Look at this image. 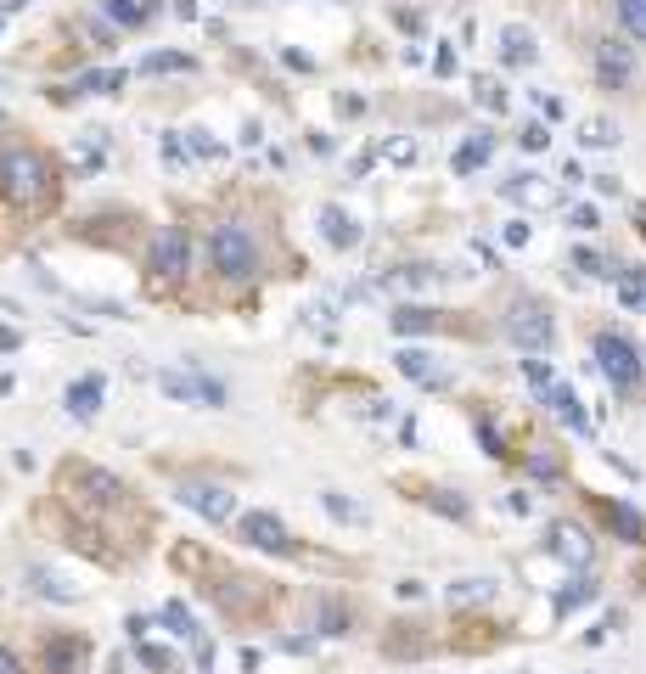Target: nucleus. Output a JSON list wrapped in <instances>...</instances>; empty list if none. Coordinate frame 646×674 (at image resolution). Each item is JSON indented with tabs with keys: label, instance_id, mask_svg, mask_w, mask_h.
I'll list each match as a JSON object with an SVG mask.
<instances>
[{
	"label": "nucleus",
	"instance_id": "nucleus-20",
	"mask_svg": "<svg viewBox=\"0 0 646 674\" xmlns=\"http://www.w3.org/2000/svg\"><path fill=\"white\" fill-rule=\"evenodd\" d=\"M388 326L400 332V337H422V332H433V326H439V315H433V309H422V304H400V309L388 315Z\"/></svg>",
	"mask_w": 646,
	"mask_h": 674
},
{
	"label": "nucleus",
	"instance_id": "nucleus-9",
	"mask_svg": "<svg viewBox=\"0 0 646 674\" xmlns=\"http://www.w3.org/2000/svg\"><path fill=\"white\" fill-rule=\"evenodd\" d=\"M237 534L254 545V551H276V557H293V551H298V540L287 534V523H281L276 512H247V517L237 523Z\"/></svg>",
	"mask_w": 646,
	"mask_h": 674
},
{
	"label": "nucleus",
	"instance_id": "nucleus-6",
	"mask_svg": "<svg viewBox=\"0 0 646 674\" xmlns=\"http://www.w3.org/2000/svg\"><path fill=\"white\" fill-rule=\"evenodd\" d=\"M590 62H596L601 91H630V84H635V46H624V39H613V34L596 39Z\"/></svg>",
	"mask_w": 646,
	"mask_h": 674
},
{
	"label": "nucleus",
	"instance_id": "nucleus-22",
	"mask_svg": "<svg viewBox=\"0 0 646 674\" xmlns=\"http://www.w3.org/2000/svg\"><path fill=\"white\" fill-rule=\"evenodd\" d=\"M158 73H192V56H185V51H152V56H141V79H158Z\"/></svg>",
	"mask_w": 646,
	"mask_h": 674
},
{
	"label": "nucleus",
	"instance_id": "nucleus-28",
	"mask_svg": "<svg viewBox=\"0 0 646 674\" xmlns=\"http://www.w3.org/2000/svg\"><path fill=\"white\" fill-rule=\"evenodd\" d=\"M489 596H495V579H455V584H450V601H455V607L489 601Z\"/></svg>",
	"mask_w": 646,
	"mask_h": 674
},
{
	"label": "nucleus",
	"instance_id": "nucleus-39",
	"mask_svg": "<svg viewBox=\"0 0 646 674\" xmlns=\"http://www.w3.org/2000/svg\"><path fill=\"white\" fill-rule=\"evenodd\" d=\"M478 101H484L489 113H506V91H500L495 79H478Z\"/></svg>",
	"mask_w": 646,
	"mask_h": 674
},
{
	"label": "nucleus",
	"instance_id": "nucleus-12",
	"mask_svg": "<svg viewBox=\"0 0 646 674\" xmlns=\"http://www.w3.org/2000/svg\"><path fill=\"white\" fill-rule=\"evenodd\" d=\"M79 478H85V495L96 512H118V506H130V489L113 478V472H101V467H79Z\"/></svg>",
	"mask_w": 646,
	"mask_h": 674
},
{
	"label": "nucleus",
	"instance_id": "nucleus-44",
	"mask_svg": "<svg viewBox=\"0 0 646 674\" xmlns=\"http://www.w3.org/2000/svg\"><path fill=\"white\" fill-rule=\"evenodd\" d=\"M506 247H529V220H512L506 225Z\"/></svg>",
	"mask_w": 646,
	"mask_h": 674
},
{
	"label": "nucleus",
	"instance_id": "nucleus-3",
	"mask_svg": "<svg viewBox=\"0 0 646 674\" xmlns=\"http://www.w3.org/2000/svg\"><path fill=\"white\" fill-rule=\"evenodd\" d=\"M506 337L523 354H546L551 343H556V321H551V309L546 304H534V298H517L512 309H506Z\"/></svg>",
	"mask_w": 646,
	"mask_h": 674
},
{
	"label": "nucleus",
	"instance_id": "nucleus-2",
	"mask_svg": "<svg viewBox=\"0 0 646 674\" xmlns=\"http://www.w3.org/2000/svg\"><path fill=\"white\" fill-rule=\"evenodd\" d=\"M0 192H6L17 208H39L51 192H56V168L46 152H34V146L12 141L0 146Z\"/></svg>",
	"mask_w": 646,
	"mask_h": 674
},
{
	"label": "nucleus",
	"instance_id": "nucleus-42",
	"mask_svg": "<svg viewBox=\"0 0 646 674\" xmlns=\"http://www.w3.org/2000/svg\"><path fill=\"white\" fill-rule=\"evenodd\" d=\"M596 225H601V214H596L590 203H579V208H573V230H596Z\"/></svg>",
	"mask_w": 646,
	"mask_h": 674
},
{
	"label": "nucleus",
	"instance_id": "nucleus-52",
	"mask_svg": "<svg viewBox=\"0 0 646 674\" xmlns=\"http://www.w3.org/2000/svg\"><path fill=\"white\" fill-rule=\"evenodd\" d=\"M17 383H12V371H0V393H12Z\"/></svg>",
	"mask_w": 646,
	"mask_h": 674
},
{
	"label": "nucleus",
	"instance_id": "nucleus-19",
	"mask_svg": "<svg viewBox=\"0 0 646 674\" xmlns=\"http://www.w3.org/2000/svg\"><path fill=\"white\" fill-rule=\"evenodd\" d=\"M534 34L523 23H506L500 29V62H512V68H534Z\"/></svg>",
	"mask_w": 646,
	"mask_h": 674
},
{
	"label": "nucleus",
	"instance_id": "nucleus-14",
	"mask_svg": "<svg viewBox=\"0 0 646 674\" xmlns=\"http://www.w3.org/2000/svg\"><path fill=\"white\" fill-rule=\"evenodd\" d=\"M539 399H546V405H551V416H556V421H568V428H573L579 438H590V416H585V405H579V393H573V388L551 383V388L539 393Z\"/></svg>",
	"mask_w": 646,
	"mask_h": 674
},
{
	"label": "nucleus",
	"instance_id": "nucleus-4",
	"mask_svg": "<svg viewBox=\"0 0 646 674\" xmlns=\"http://www.w3.org/2000/svg\"><path fill=\"white\" fill-rule=\"evenodd\" d=\"M596 366H601V376L618 388V393H635L641 388V354H635V343L630 337H618V332H596Z\"/></svg>",
	"mask_w": 646,
	"mask_h": 674
},
{
	"label": "nucleus",
	"instance_id": "nucleus-7",
	"mask_svg": "<svg viewBox=\"0 0 646 674\" xmlns=\"http://www.w3.org/2000/svg\"><path fill=\"white\" fill-rule=\"evenodd\" d=\"M158 388L169 393L175 405H208V410L225 405V383H214V376H197V371H163Z\"/></svg>",
	"mask_w": 646,
	"mask_h": 674
},
{
	"label": "nucleus",
	"instance_id": "nucleus-8",
	"mask_svg": "<svg viewBox=\"0 0 646 674\" xmlns=\"http://www.w3.org/2000/svg\"><path fill=\"white\" fill-rule=\"evenodd\" d=\"M180 506H192V512L208 517V523H231L237 517V495L225 489V483H202V478L180 483Z\"/></svg>",
	"mask_w": 646,
	"mask_h": 674
},
{
	"label": "nucleus",
	"instance_id": "nucleus-10",
	"mask_svg": "<svg viewBox=\"0 0 646 674\" xmlns=\"http://www.w3.org/2000/svg\"><path fill=\"white\" fill-rule=\"evenodd\" d=\"M101 399H108V376H101V371H85V376H73V383H68L62 405H68L73 421H96V416H101Z\"/></svg>",
	"mask_w": 646,
	"mask_h": 674
},
{
	"label": "nucleus",
	"instance_id": "nucleus-48",
	"mask_svg": "<svg viewBox=\"0 0 646 674\" xmlns=\"http://www.w3.org/2000/svg\"><path fill=\"white\" fill-rule=\"evenodd\" d=\"M0 674H23V663H17V652L0 641Z\"/></svg>",
	"mask_w": 646,
	"mask_h": 674
},
{
	"label": "nucleus",
	"instance_id": "nucleus-32",
	"mask_svg": "<svg viewBox=\"0 0 646 674\" xmlns=\"http://www.w3.org/2000/svg\"><path fill=\"white\" fill-rule=\"evenodd\" d=\"M158 146H163V168H169V175H180V168H192V146H185V141H180L175 130L163 135Z\"/></svg>",
	"mask_w": 646,
	"mask_h": 674
},
{
	"label": "nucleus",
	"instance_id": "nucleus-17",
	"mask_svg": "<svg viewBox=\"0 0 646 674\" xmlns=\"http://www.w3.org/2000/svg\"><path fill=\"white\" fill-rule=\"evenodd\" d=\"M321 237H326L332 247L349 253V247H360V225H354V214H343L338 203H326V208H321Z\"/></svg>",
	"mask_w": 646,
	"mask_h": 674
},
{
	"label": "nucleus",
	"instance_id": "nucleus-47",
	"mask_svg": "<svg viewBox=\"0 0 646 674\" xmlns=\"http://www.w3.org/2000/svg\"><path fill=\"white\" fill-rule=\"evenodd\" d=\"M124 629H130V641H147V629H152V618H141V613H130V618H124Z\"/></svg>",
	"mask_w": 646,
	"mask_h": 674
},
{
	"label": "nucleus",
	"instance_id": "nucleus-11",
	"mask_svg": "<svg viewBox=\"0 0 646 674\" xmlns=\"http://www.w3.org/2000/svg\"><path fill=\"white\" fill-rule=\"evenodd\" d=\"M46 674H85V641L79 635H51L46 652H39Z\"/></svg>",
	"mask_w": 646,
	"mask_h": 674
},
{
	"label": "nucleus",
	"instance_id": "nucleus-37",
	"mask_svg": "<svg viewBox=\"0 0 646 674\" xmlns=\"http://www.w3.org/2000/svg\"><path fill=\"white\" fill-rule=\"evenodd\" d=\"M185 146H192L197 158H225V141H214L208 130H185Z\"/></svg>",
	"mask_w": 646,
	"mask_h": 674
},
{
	"label": "nucleus",
	"instance_id": "nucleus-41",
	"mask_svg": "<svg viewBox=\"0 0 646 674\" xmlns=\"http://www.w3.org/2000/svg\"><path fill=\"white\" fill-rule=\"evenodd\" d=\"M517 141H523L529 152H546V146H551V130H546V124H523V135H517Z\"/></svg>",
	"mask_w": 646,
	"mask_h": 674
},
{
	"label": "nucleus",
	"instance_id": "nucleus-18",
	"mask_svg": "<svg viewBox=\"0 0 646 674\" xmlns=\"http://www.w3.org/2000/svg\"><path fill=\"white\" fill-rule=\"evenodd\" d=\"M101 17L118 23V29H141V23L158 17V0H101Z\"/></svg>",
	"mask_w": 646,
	"mask_h": 674
},
{
	"label": "nucleus",
	"instance_id": "nucleus-21",
	"mask_svg": "<svg viewBox=\"0 0 646 674\" xmlns=\"http://www.w3.org/2000/svg\"><path fill=\"white\" fill-rule=\"evenodd\" d=\"M124 84V73L118 68H101V73H85V79H73L68 91H62V101H73V96H113Z\"/></svg>",
	"mask_w": 646,
	"mask_h": 674
},
{
	"label": "nucleus",
	"instance_id": "nucleus-24",
	"mask_svg": "<svg viewBox=\"0 0 646 674\" xmlns=\"http://www.w3.org/2000/svg\"><path fill=\"white\" fill-rule=\"evenodd\" d=\"M585 601H596V584L590 579H573L568 590H556V618H568V613H579Z\"/></svg>",
	"mask_w": 646,
	"mask_h": 674
},
{
	"label": "nucleus",
	"instance_id": "nucleus-53",
	"mask_svg": "<svg viewBox=\"0 0 646 674\" xmlns=\"http://www.w3.org/2000/svg\"><path fill=\"white\" fill-rule=\"evenodd\" d=\"M635 225H641V237H646V208H635Z\"/></svg>",
	"mask_w": 646,
	"mask_h": 674
},
{
	"label": "nucleus",
	"instance_id": "nucleus-36",
	"mask_svg": "<svg viewBox=\"0 0 646 674\" xmlns=\"http://www.w3.org/2000/svg\"><path fill=\"white\" fill-rule=\"evenodd\" d=\"M573 270H585V276H618L613 259H601L596 247H579V253H573Z\"/></svg>",
	"mask_w": 646,
	"mask_h": 674
},
{
	"label": "nucleus",
	"instance_id": "nucleus-54",
	"mask_svg": "<svg viewBox=\"0 0 646 674\" xmlns=\"http://www.w3.org/2000/svg\"><path fill=\"white\" fill-rule=\"evenodd\" d=\"M0 29H6V23H0Z\"/></svg>",
	"mask_w": 646,
	"mask_h": 674
},
{
	"label": "nucleus",
	"instance_id": "nucleus-35",
	"mask_svg": "<svg viewBox=\"0 0 646 674\" xmlns=\"http://www.w3.org/2000/svg\"><path fill=\"white\" fill-rule=\"evenodd\" d=\"M135 658L147 663V669H158V674L175 669V652H169V646H152V641H135Z\"/></svg>",
	"mask_w": 646,
	"mask_h": 674
},
{
	"label": "nucleus",
	"instance_id": "nucleus-45",
	"mask_svg": "<svg viewBox=\"0 0 646 674\" xmlns=\"http://www.w3.org/2000/svg\"><path fill=\"white\" fill-rule=\"evenodd\" d=\"M17 349H23V332H17V326H0V354H17Z\"/></svg>",
	"mask_w": 646,
	"mask_h": 674
},
{
	"label": "nucleus",
	"instance_id": "nucleus-33",
	"mask_svg": "<svg viewBox=\"0 0 646 674\" xmlns=\"http://www.w3.org/2000/svg\"><path fill=\"white\" fill-rule=\"evenodd\" d=\"M618 23H624V34H635L646 46V0H618Z\"/></svg>",
	"mask_w": 646,
	"mask_h": 674
},
{
	"label": "nucleus",
	"instance_id": "nucleus-16",
	"mask_svg": "<svg viewBox=\"0 0 646 674\" xmlns=\"http://www.w3.org/2000/svg\"><path fill=\"white\" fill-rule=\"evenodd\" d=\"M393 366H400V376H410V383H422V388H444L450 383V376L433 366V354H422V349H400Z\"/></svg>",
	"mask_w": 646,
	"mask_h": 674
},
{
	"label": "nucleus",
	"instance_id": "nucleus-34",
	"mask_svg": "<svg viewBox=\"0 0 646 674\" xmlns=\"http://www.w3.org/2000/svg\"><path fill=\"white\" fill-rule=\"evenodd\" d=\"M579 141H585V146H618V124L613 118H585Z\"/></svg>",
	"mask_w": 646,
	"mask_h": 674
},
{
	"label": "nucleus",
	"instance_id": "nucleus-27",
	"mask_svg": "<svg viewBox=\"0 0 646 674\" xmlns=\"http://www.w3.org/2000/svg\"><path fill=\"white\" fill-rule=\"evenodd\" d=\"M500 192H506L512 203H546V186H539V175H512Z\"/></svg>",
	"mask_w": 646,
	"mask_h": 674
},
{
	"label": "nucleus",
	"instance_id": "nucleus-25",
	"mask_svg": "<svg viewBox=\"0 0 646 674\" xmlns=\"http://www.w3.org/2000/svg\"><path fill=\"white\" fill-rule=\"evenodd\" d=\"M321 506H326V512L338 517V523H349V529H360V523H366V506H354V500H349V495H338V489H326V495H321Z\"/></svg>",
	"mask_w": 646,
	"mask_h": 674
},
{
	"label": "nucleus",
	"instance_id": "nucleus-23",
	"mask_svg": "<svg viewBox=\"0 0 646 674\" xmlns=\"http://www.w3.org/2000/svg\"><path fill=\"white\" fill-rule=\"evenodd\" d=\"M489 152H495V141H489L484 130H478V135L461 146V152H455V175H472V168H484V163H489Z\"/></svg>",
	"mask_w": 646,
	"mask_h": 674
},
{
	"label": "nucleus",
	"instance_id": "nucleus-51",
	"mask_svg": "<svg viewBox=\"0 0 646 674\" xmlns=\"http://www.w3.org/2000/svg\"><path fill=\"white\" fill-rule=\"evenodd\" d=\"M175 17H185V23H192V17H197V0H175Z\"/></svg>",
	"mask_w": 646,
	"mask_h": 674
},
{
	"label": "nucleus",
	"instance_id": "nucleus-31",
	"mask_svg": "<svg viewBox=\"0 0 646 674\" xmlns=\"http://www.w3.org/2000/svg\"><path fill=\"white\" fill-rule=\"evenodd\" d=\"M163 629H169V635H180V641H197V618L185 613L180 601H169V607H163Z\"/></svg>",
	"mask_w": 646,
	"mask_h": 674
},
{
	"label": "nucleus",
	"instance_id": "nucleus-43",
	"mask_svg": "<svg viewBox=\"0 0 646 674\" xmlns=\"http://www.w3.org/2000/svg\"><path fill=\"white\" fill-rule=\"evenodd\" d=\"M478 438H484V450H489V455H506V445H500V433L489 428V421H478Z\"/></svg>",
	"mask_w": 646,
	"mask_h": 674
},
{
	"label": "nucleus",
	"instance_id": "nucleus-40",
	"mask_svg": "<svg viewBox=\"0 0 646 674\" xmlns=\"http://www.w3.org/2000/svg\"><path fill=\"white\" fill-rule=\"evenodd\" d=\"M523 376H529V383H534V393H546V388L556 383V376H551V366H546V360H523Z\"/></svg>",
	"mask_w": 646,
	"mask_h": 674
},
{
	"label": "nucleus",
	"instance_id": "nucleus-13",
	"mask_svg": "<svg viewBox=\"0 0 646 674\" xmlns=\"http://www.w3.org/2000/svg\"><path fill=\"white\" fill-rule=\"evenodd\" d=\"M546 545H551V557H562L568 567H585L590 562V540H585V529H573V523H551Z\"/></svg>",
	"mask_w": 646,
	"mask_h": 674
},
{
	"label": "nucleus",
	"instance_id": "nucleus-30",
	"mask_svg": "<svg viewBox=\"0 0 646 674\" xmlns=\"http://www.w3.org/2000/svg\"><path fill=\"white\" fill-rule=\"evenodd\" d=\"M73 163L85 168V175H90V168H101V163H108V141H101V135H85V141H73Z\"/></svg>",
	"mask_w": 646,
	"mask_h": 674
},
{
	"label": "nucleus",
	"instance_id": "nucleus-50",
	"mask_svg": "<svg viewBox=\"0 0 646 674\" xmlns=\"http://www.w3.org/2000/svg\"><path fill=\"white\" fill-rule=\"evenodd\" d=\"M506 506H512V512H517V517H529V512H534V500H529V495H523V489H517V495H512V500H506Z\"/></svg>",
	"mask_w": 646,
	"mask_h": 674
},
{
	"label": "nucleus",
	"instance_id": "nucleus-29",
	"mask_svg": "<svg viewBox=\"0 0 646 674\" xmlns=\"http://www.w3.org/2000/svg\"><path fill=\"white\" fill-rule=\"evenodd\" d=\"M315 635H349V613L338 601H321L315 607Z\"/></svg>",
	"mask_w": 646,
	"mask_h": 674
},
{
	"label": "nucleus",
	"instance_id": "nucleus-46",
	"mask_svg": "<svg viewBox=\"0 0 646 674\" xmlns=\"http://www.w3.org/2000/svg\"><path fill=\"white\" fill-rule=\"evenodd\" d=\"M388 158H393V163H416V141H393Z\"/></svg>",
	"mask_w": 646,
	"mask_h": 674
},
{
	"label": "nucleus",
	"instance_id": "nucleus-15",
	"mask_svg": "<svg viewBox=\"0 0 646 674\" xmlns=\"http://www.w3.org/2000/svg\"><path fill=\"white\" fill-rule=\"evenodd\" d=\"M601 523H607L618 540H630V545L646 540V517L635 512V506H624V500H601Z\"/></svg>",
	"mask_w": 646,
	"mask_h": 674
},
{
	"label": "nucleus",
	"instance_id": "nucleus-49",
	"mask_svg": "<svg viewBox=\"0 0 646 674\" xmlns=\"http://www.w3.org/2000/svg\"><path fill=\"white\" fill-rule=\"evenodd\" d=\"M281 62H287V68H298V73H309V68H315V62H309L304 51H281Z\"/></svg>",
	"mask_w": 646,
	"mask_h": 674
},
{
	"label": "nucleus",
	"instance_id": "nucleus-26",
	"mask_svg": "<svg viewBox=\"0 0 646 674\" xmlns=\"http://www.w3.org/2000/svg\"><path fill=\"white\" fill-rule=\"evenodd\" d=\"M422 500H427V506H433V512H439V517H455V523H467V512H472V506H467L461 495H455V489H427Z\"/></svg>",
	"mask_w": 646,
	"mask_h": 674
},
{
	"label": "nucleus",
	"instance_id": "nucleus-38",
	"mask_svg": "<svg viewBox=\"0 0 646 674\" xmlns=\"http://www.w3.org/2000/svg\"><path fill=\"white\" fill-rule=\"evenodd\" d=\"M529 472L546 478V483H556V478H562V461H556L551 450H534V455H529Z\"/></svg>",
	"mask_w": 646,
	"mask_h": 674
},
{
	"label": "nucleus",
	"instance_id": "nucleus-1",
	"mask_svg": "<svg viewBox=\"0 0 646 674\" xmlns=\"http://www.w3.org/2000/svg\"><path fill=\"white\" fill-rule=\"evenodd\" d=\"M208 270L225 287H247L264 276V237L254 220H220L208 230Z\"/></svg>",
	"mask_w": 646,
	"mask_h": 674
},
{
	"label": "nucleus",
	"instance_id": "nucleus-5",
	"mask_svg": "<svg viewBox=\"0 0 646 674\" xmlns=\"http://www.w3.org/2000/svg\"><path fill=\"white\" fill-rule=\"evenodd\" d=\"M147 264H152L158 281H180L185 270H192V237H185V225H158L152 230Z\"/></svg>",
	"mask_w": 646,
	"mask_h": 674
}]
</instances>
